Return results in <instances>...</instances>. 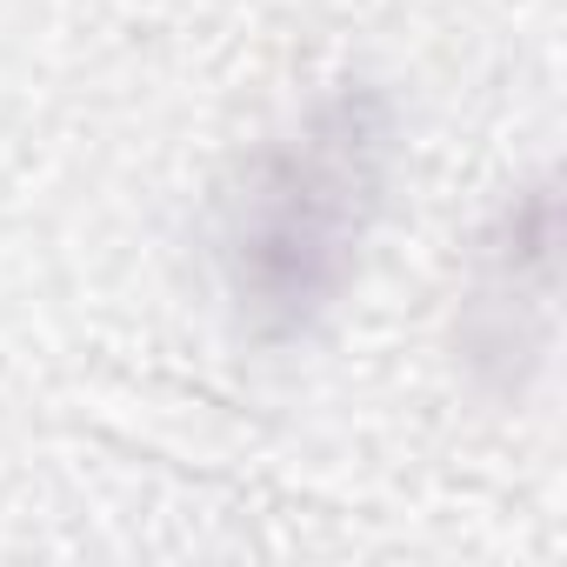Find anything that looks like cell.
Returning <instances> with one entry per match:
<instances>
[{
  "instance_id": "6da1fadb",
  "label": "cell",
  "mask_w": 567,
  "mask_h": 567,
  "mask_svg": "<svg viewBox=\"0 0 567 567\" xmlns=\"http://www.w3.org/2000/svg\"><path fill=\"white\" fill-rule=\"evenodd\" d=\"M394 107L374 81H334L274 127L220 187L214 267L247 341H308L348 295L388 207Z\"/></svg>"
},
{
  "instance_id": "7a4b0ae2",
  "label": "cell",
  "mask_w": 567,
  "mask_h": 567,
  "mask_svg": "<svg viewBox=\"0 0 567 567\" xmlns=\"http://www.w3.org/2000/svg\"><path fill=\"white\" fill-rule=\"evenodd\" d=\"M547 295H554V194L527 187L481 240V267L461 308V348L481 381L514 394L547 348Z\"/></svg>"
}]
</instances>
